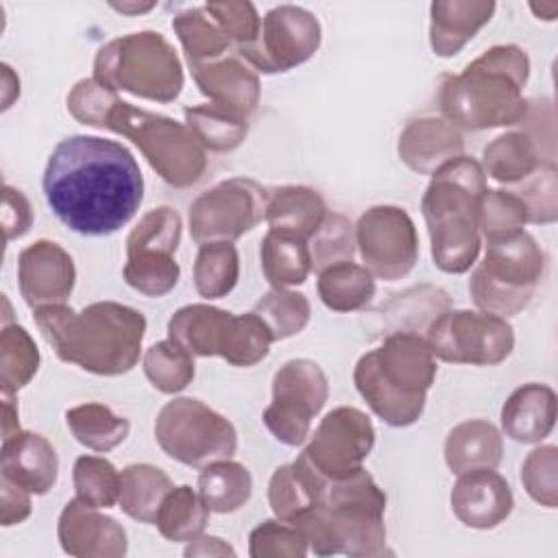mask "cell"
Listing matches in <instances>:
<instances>
[{
	"instance_id": "obj_33",
	"label": "cell",
	"mask_w": 558,
	"mask_h": 558,
	"mask_svg": "<svg viewBox=\"0 0 558 558\" xmlns=\"http://www.w3.org/2000/svg\"><path fill=\"white\" fill-rule=\"evenodd\" d=\"M196 490L209 512L231 514L248 504L253 495V477L244 464L231 458L216 460L201 469Z\"/></svg>"
},
{
	"instance_id": "obj_50",
	"label": "cell",
	"mask_w": 558,
	"mask_h": 558,
	"mask_svg": "<svg viewBox=\"0 0 558 558\" xmlns=\"http://www.w3.org/2000/svg\"><path fill=\"white\" fill-rule=\"evenodd\" d=\"M556 163L543 161L525 181L517 183L510 192H514L525 209L527 222L534 225H554L558 220V179Z\"/></svg>"
},
{
	"instance_id": "obj_4",
	"label": "cell",
	"mask_w": 558,
	"mask_h": 558,
	"mask_svg": "<svg viewBox=\"0 0 558 558\" xmlns=\"http://www.w3.org/2000/svg\"><path fill=\"white\" fill-rule=\"evenodd\" d=\"M386 493L362 466L327 480L318 504L294 523L316 556L344 554L373 558L386 554Z\"/></svg>"
},
{
	"instance_id": "obj_32",
	"label": "cell",
	"mask_w": 558,
	"mask_h": 558,
	"mask_svg": "<svg viewBox=\"0 0 558 558\" xmlns=\"http://www.w3.org/2000/svg\"><path fill=\"white\" fill-rule=\"evenodd\" d=\"M174 488L168 473L148 462H135L120 471L118 504L137 523H153L161 501Z\"/></svg>"
},
{
	"instance_id": "obj_58",
	"label": "cell",
	"mask_w": 558,
	"mask_h": 558,
	"mask_svg": "<svg viewBox=\"0 0 558 558\" xmlns=\"http://www.w3.org/2000/svg\"><path fill=\"white\" fill-rule=\"evenodd\" d=\"M20 421H17V403L13 395L2 392V440L20 434Z\"/></svg>"
},
{
	"instance_id": "obj_19",
	"label": "cell",
	"mask_w": 558,
	"mask_h": 558,
	"mask_svg": "<svg viewBox=\"0 0 558 558\" xmlns=\"http://www.w3.org/2000/svg\"><path fill=\"white\" fill-rule=\"evenodd\" d=\"M451 512L471 530H493L501 525L512 508L510 484L495 469H473L458 475L449 493Z\"/></svg>"
},
{
	"instance_id": "obj_12",
	"label": "cell",
	"mask_w": 558,
	"mask_h": 558,
	"mask_svg": "<svg viewBox=\"0 0 558 558\" xmlns=\"http://www.w3.org/2000/svg\"><path fill=\"white\" fill-rule=\"evenodd\" d=\"M436 360L449 364L497 366L514 349L512 325L495 314L471 310H447L425 331Z\"/></svg>"
},
{
	"instance_id": "obj_31",
	"label": "cell",
	"mask_w": 558,
	"mask_h": 558,
	"mask_svg": "<svg viewBox=\"0 0 558 558\" xmlns=\"http://www.w3.org/2000/svg\"><path fill=\"white\" fill-rule=\"evenodd\" d=\"M543 161L541 150L525 131H508L484 146L480 163L484 174L497 183L517 185L525 181Z\"/></svg>"
},
{
	"instance_id": "obj_36",
	"label": "cell",
	"mask_w": 558,
	"mask_h": 558,
	"mask_svg": "<svg viewBox=\"0 0 558 558\" xmlns=\"http://www.w3.org/2000/svg\"><path fill=\"white\" fill-rule=\"evenodd\" d=\"M209 521V508L190 484L174 486L159 506L153 525L166 541L190 543L203 534Z\"/></svg>"
},
{
	"instance_id": "obj_56",
	"label": "cell",
	"mask_w": 558,
	"mask_h": 558,
	"mask_svg": "<svg viewBox=\"0 0 558 558\" xmlns=\"http://www.w3.org/2000/svg\"><path fill=\"white\" fill-rule=\"evenodd\" d=\"M185 556H235V549L220 536H196L185 547Z\"/></svg>"
},
{
	"instance_id": "obj_60",
	"label": "cell",
	"mask_w": 558,
	"mask_h": 558,
	"mask_svg": "<svg viewBox=\"0 0 558 558\" xmlns=\"http://www.w3.org/2000/svg\"><path fill=\"white\" fill-rule=\"evenodd\" d=\"M530 9L538 20H545V22H551L558 15V2H541V4L530 2Z\"/></svg>"
},
{
	"instance_id": "obj_51",
	"label": "cell",
	"mask_w": 558,
	"mask_h": 558,
	"mask_svg": "<svg viewBox=\"0 0 558 558\" xmlns=\"http://www.w3.org/2000/svg\"><path fill=\"white\" fill-rule=\"evenodd\" d=\"M521 484L532 501L554 510L558 506V449L541 445L521 464Z\"/></svg>"
},
{
	"instance_id": "obj_23",
	"label": "cell",
	"mask_w": 558,
	"mask_h": 558,
	"mask_svg": "<svg viewBox=\"0 0 558 558\" xmlns=\"http://www.w3.org/2000/svg\"><path fill=\"white\" fill-rule=\"evenodd\" d=\"M493 0H436L429 4V46L436 57L458 54L490 20Z\"/></svg>"
},
{
	"instance_id": "obj_18",
	"label": "cell",
	"mask_w": 558,
	"mask_h": 558,
	"mask_svg": "<svg viewBox=\"0 0 558 558\" xmlns=\"http://www.w3.org/2000/svg\"><path fill=\"white\" fill-rule=\"evenodd\" d=\"M59 545L76 558H122L129 549L126 530L100 508L70 499L57 523Z\"/></svg>"
},
{
	"instance_id": "obj_13",
	"label": "cell",
	"mask_w": 558,
	"mask_h": 558,
	"mask_svg": "<svg viewBox=\"0 0 558 558\" xmlns=\"http://www.w3.org/2000/svg\"><path fill=\"white\" fill-rule=\"evenodd\" d=\"M268 190L248 177H231L198 194L187 214L192 240L233 242L253 231L266 216Z\"/></svg>"
},
{
	"instance_id": "obj_21",
	"label": "cell",
	"mask_w": 558,
	"mask_h": 558,
	"mask_svg": "<svg viewBox=\"0 0 558 558\" xmlns=\"http://www.w3.org/2000/svg\"><path fill=\"white\" fill-rule=\"evenodd\" d=\"M397 155L412 172L432 177L440 166L464 155V135L445 118L423 116L399 133Z\"/></svg>"
},
{
	"instance_id": "obj_52",
	"label": "cell",
	"mask_w": 558,
	"mask_h": 558,
	"mask_svg": "<svg viewBox=\"0 0 558 558\" xmlns=\"http://www.w3.org/2000/svg\"><path fill=\"white\" fill-rule=\"evenodd\" d=\"M205 11L235 48L255 41L259 35L262 17L253 2L218 0V2H207Z\"/></svg>"
},
{
	"instance_id": "obj_22",
	"label": "cell",
	"mask_w": 558,
	"mask_h": 558,
	"mask_svg": "<svg viewBox=\"0 0 558 558\" xmlns=\"http://www.w3.org/2000/svg\"><path fill=\"white\" fill-rule=\"evenodd\" d=\"M2 477L26 488L31 495H46L59 477V458L48 438L37 432H20L2 440Z\"/></svg>"
},
{
	"instance_id": "obj_30",
	"label": "cell",
	"mask_w": 558,
	"mask_h": 558,
	"mask_svg": "<svg viewBox=\"0 0 558 558\" xmlns=\"http://www.w3.org/2000/svg\"><path fill=\"white\" fill-rule=\"evenodd\" d=\"M259 262L262 272L272 288L301 286L312 272L307 240L279 229H268L262 238Z\"/></svg>"
},
{
	"instance_id": "obj_40",
	"label": "cell",
	"mask_w": 558,
	"mask_h": 558,
	"mask_svg": "<svg viewBox=\"0 0 558 558\" xmlns=\"http://www.w3.org/2000/svg\"><path fill=\"white\" fill-rule=\"evenodd\" d=\"M142 368L150 386L163 395L185 390L194 379V355L174 340H159L144 351Z\"/></svg>"
},
{
	"instance_id": "obj_57",
	"label": "cell",
	"mask_w": 558,
	"mask_h": 558,
	"mask_svg": "<svg viewBox=\"0 0 558 558\" xmlns=\"http://www.w3.org/2000/svg\"><path fill=\"white\" fill-rule=\"evenodd\" d=\"M0 83H2V111H7L13 100H17L20 96V78L13 72V68L9 63H0Z\"/></svg>"
},
{
	"instance_id": "obj_10",
	"label": "cell",
	"mask_w": 558,
	"mask_h": 558,
	"mask_svg": "<svg viewBox=\"0 0 558 558\" xmlns=\"http://www.w3.org/2000/svg\"><path fill=\"white\" fill-rule=\"evenodd\" d=\"M153 429L161 451L192 469L233 458L238 449L233 423L194 397H174L163 403Z\"/></svg>"
},
{
	"instance_id": "obj_25",
	"label": "cell",
	"mask_w": 558,
	"mask_h": 558,
	"mask_svg": "<svg viewBox=\"0 0 558 558\" xmlns=\"http://www.w3.org/2000/svg\"><path fill=\"white\" fill-rule=\"evenodd\" d=\"M501 458V432L490 421H462L453 425L445 438V462L456 475L473 469H497Z\"/></svg>"
},
{
	"instance_id": "obj_59",
	"label": "cell",
	"mask_w": 558,
	"mask_h": 558,
	"mask_svg": "<svg viewBox=\"0 0 558 558\" xmlns=\"http://www.w3.org/2000/svg\"><path fill=\"white\" fill-rule=\"evenodd\" d=\"M109 7L118 13L140 15V13H146V11L155 9V2H109Z\"/></svg>"
},
{
	"instance_id": "obj_11",
	"label": "cell",
	"mask_w": 558,
	"mask_h": 558,
	"mask_svg": "<svg viewBox=\"0 0 558 558\" xmlns=\"http://www.w3.org/2000/svg\"><path fill=\"white\" fill-rule=\"evenodd\" d=\"M327 397V375L314 360H288L272 375V401L266 405L262 421L277 442L299 447L310 438L312 421Z\"/></svg>"
},
{
	"instance_id": "obj_44",
	"label": "cell",
	"mask_w": 558,
	"mask_h": 558,
	"mask_svg": "<svg viewBox=\"0 0 558 558\" xmlns=\"http://www.w3.org/2000/svg\"><path fill=\"white\" fill-rule=\"evenodd\" d=\"M122 277L129 288L135 292L159 299L174 290L181 277V268L174 259V255L157 253V251H144L126 255V264L122 268Z\"/></svg>"
},
{
	"instance_id": "obj_27",
	"label": "cell",
	"mask_w": 558,
	"mask_h": 558,
	"mask_svg": "<svg viewBox=\"0 0 558 558\" xmlns=\"http://www.w3.org/2000/svg\"><path fill=\"white\" fill-rule=\"evenodd\" d=\"M325 482L327 480L301 456L294 462L277 466L268 480V504L272 514L283 521H296L318 504Z\"/></svg>"
},
{
	"instance_id": "obj_54",
	"label": "cell",
	"mask_w": 558,
	"mask_h": 558,
	"mask_svg": "<svg viewBox=\"0 0 558 558\" xmlns=\"http://www.w3.org/2000/svg\"><path fill=\"white\" fill-rule=\"evenodd\" d=\"M33 225V209L28 198L13 185L2 187V231L4 240H17L28 233Z\"/></svg>"
},
{
	"instance_id": "obj_26",
	"label": "cell",
	"mask_w": 558,
	"mask_h": 558,
	"mask_svg": "<svg viewBox=\"0 0 558 558\" xmlns=\"http://www.w3.org/2000/svg\"><path fill=\"white\" fill-rule=\"evenodd\" d=\"M231 316V312L207 303L183 305L168 320V338L187 349L192 355H220Z\"/></svg>"
},
{
	"instance_id": "obj_17",
	"label": "cell",
	"mask_w": 558,
	"mask_h": 558,
	"mask_svg": "<svg viewBox=\"0 0 558 558\" xmlns=\"http://www.w3.org/2000/svg\"><path fill=\"white\" fill-rule=\"evenodd\" d=\"M76 266L72 255L52 240H37L20 251L17 288L31 310L63 305L74 292Z\"/></svg>"
},
{
	"instance_id": "obj_37",
	"label": "cell",
	"mask_w": 558,
	"mask_h": 558,
	"mask_svg": "<svg viewBox=\"0 0 558 558\" xmlns=\"http://www.w3.org/2000/svg\"><path fill=\"white\" fill-rule=\"evenodd\" d=\"M172 31L181 41L185 59L190 68L211 63L225 54H229L231 41L218 28V24L209 17L205 7H192L179 11L172 17Z\"/></svg>"
},
{
	"instance_id": "obj_34",
	"label": "cell",
	"mask_w": 558,
	"mask_h": 558,
	"mask_svg": "<svg viewBox=\"0 0 558 558\" xmlns=\"http://www.w3.org/2000/svg\"><path fill=\"white\" fill-rule=\"evenodd\" d=\"M65 425L76 442L83 447L107 453L122 445L131 432L129 418L116 414L105 403H81L65 410Z\"/></svg>"
},
{
	"instance_id": "obj_24",
	"label": "cell",
	"mask_w": 558,
	"mask_h": 558,
	"mask_svg": "<svg viewBox=\"0 0 558 558\" xmlns=\"http://www.w3.org/2000/svg\"><path fill=\"white\" fill-rule=\"evenodd\" d=\"M501 429L523 445L545 440L556 425V392L547 384L530 381L510 392L501 405Z\"/></svg>"
},
{
	"instance_id": "obj_38",
	"label": "cell",
	"mask_w": 558,
	"mask_h": 558,
	"mask_svg": "<svg viewBox=\"0 0 558 558\" xmlns=\"http://www.w3.org/2000/svg\"><path fill=\"white\" fill-rule=\"evenodd\" d=\"M185 124L205 150L231 153L248 135V118L235 116L214 102L185 107Z\"/></svg>"
},
{
	"instance_id": "obj_5",
	"label": "cell",
	"mask_w": 558,
	"mask_h": 558,
	"mask_svg": "<svg viewBox=\"0 0 558 558\" xmlns=\"http://www.w3.org/2000/svg\"><path fill=\"white\" fill-rule=\"evenodd\" d=\"M436 373L438 364L425 338L399 331L357 360L353 384L386 425L410 427L423 416Z\"/></svg>"
},
{
	"instance_id": "obj_6",
	"label": "cell",
	"mask_w": 558,
	"mask_h": 558,
	"mask_svg": "<svg viewBox=\"0 0 558 558\" xmlns=\"http://www.w3.org/2000/svg\"><path fill=\"white\" fill-rule=\"evenodd\" d=\"M486 192V174L477 159L460 155L440 166L421 198L427 222L434 266L462 275L477 262L482 235L477 229V201Z\"/></svg>"
},
{
	"instance_id": "obj_20",
	"label": "cell",
	"mask_w": 558,
	"mask_h": 558,
	"mask_svg": "<svg viewBox=\"0 0 558 558\" xmlns=\"http://www.w3.org/2000/svg\"><path fill=\"white\" fill-rule=\"evenodd\" d=\"M190 70L194 83L198 85L201 94L209 98V102L242 118H251L255 113L262 96L259 76L235 52Z\"/></svg>"
},
{
	"instance_id": "obj_2",
	"label": "cell",
	"mask_w": 558,
	"mask_h": 558,
	"mask_svg": "<svg viewBox=\"0 0 558 558\" xmlns=\"http://www.w3.org/2000/svg\"><path fill=\"white\" fill-rule=\"evenodd\" d=\"M33 320L65 364L118 377L135 368L146 336V316L116 301H96L81 312L63 305L33 310Z\"/></svg>"
},
{
	"instance_id": "obj_35",
	"label": "cell",
	"mask_w": 558,
	"mask_h": 558,
	"mask_svg": "<svg viewBox=\"0 0 558 558\" xmlns=\"http://www.w3.org/2000/svg\"><path fill=\"white\" fill-rule=\"evenodd\" d=\"M316 292L331 312H357L375 296V277L353 262H340L318 272Z\"/></svg>"
},
{
	"instance_id": "obj_45",
	"label": "cell",
	"mask_w": 558,
	"mask_h": 558,
	"mask_svg": "<svg viewBox=\"0 0 558 558\" xmlns=\"http://www.w3.org/2000/svg\"><path fill=\"white\" fill-rule=\"evenodd\" d=\"M527 209L523 201L510 190H490L477 201V229L486 242L510 238L519 231H525Z\"/></svg>"
},
{
	"instance_id": "obj_42",
	"label": "cell",
	"mask_w": 558,
	"mask_h": 558,
	"mask_svg": "<svg viewBox=\"0 0 558 558\" xmlns=\"http://www.w3.org/2000/svg\"><path fill=\"white\" fill-rule=\"evenodd\" d=\"M272 342L270 329L255 312L233 314L225 333L220 357L231 366L248 368L266 360Z\"/></svg>"
},
{
	"instance_id": "obj_1",
	"label": "cell",
	"mask_w": 558,
	"mask_h": 558,
	"mask_svg": "<svg viewBox=\"0 0 558 558\" xmlns=\"http://www.w3.org/2000/svg\"><path fill=\"white\" fill-rule=\"evenodd\" d=\"M41 187L59 222L87 238L113 235L144 201V177L133 153L98 135L61 140L46 161Z\"/></svg>"
},
{
	"instance_id": "obj_9",
	"label": "cell",
	"mask_w": 558,
	"mask_h": 558,
	"mask_svg": "<svg viewBox=\"0 0 558 558\" xmlns=\"http://www.w3.org/2000/svg\"><path fill=\"white\" fill-rule=\"evenodd\" d=\"M545 266V253L527 231L488 242L484 259L469 279L471 299L480 312L517 316L530 305Z\"/></svg>"
},
{
	"instance_id": "obj_28",
	"label": "cell",
	"mask_w": 558,
	"mask_h": 558,
	"mask_svg": "<svg viewBox=\"0 0 558 558\" xmlns=\"http://www.w3.org/2000/svg\"><path fill=\"white\" fill-rule=\"evenodd\" d=\"M325 198L307 185H279L268 190L264 220L270 229L294 233L310 240L327 216Z\"/></svg>"
},
{
	"instance_id": "obj_14",
	"label": "cell",
	"mask_w": 558,
	"mask_h": 558,
	"mask_svg": "<svg viewBox=\"0 0 558 558\" xmlns=\"http://www.w3.org/2000/svg\"><path fill=\"white\" fill-rule=\"evenodd\" d=\"M320 39L323 28L312 11L296 4H279L262 17L257 39L238 46L235 54L255 72L277 74L310 61Z\"/></svg>"
},
{
	"instance_id": "obj_47",
	"label": "cell",
	"mask_w": 558,
	"mask_h": 558,
	"mask_svg": "<svg viewBox=\"0 0 558 558\" xmlns=\"http://www.w3.org/2000/svg\"><path fill=\"white\" fill-rule=\"evenodd\" d=\"M76 499L94 508H111L120 497V471L100 456H78L72 469Z\"/></svg>"
},
{
	"instance_id": "obj_55",
	"label": "cell",
	"mask_w": 558,
	"mask_h": 558,
	"mask_svg": "<svg viewBox=\"0 0 558 558\" xmlns=\"http://www.w3.org/2000/svg\"><path fill=\"white\" fill-rule=\"evenodd\" d=\"M33 512L31 493L9 477L0 480V523L2 527L20 525Z\"/></svg>"
},
{
	"instance_id": "obj_29",
	"label": "cell",
	"mask_w": 558,
	"mask_h": 558,
	"mask_svg": "<svg viewBox=\"0 0 558 558\" xmlns=\"http://www.w3.org/2000/svg\"><path fill=\"white\" fill-rule=\"evenodd\" d=\"M451 310V296L432 283H421L395 294L386 305H381L379 316L388 333H425L427 327L442 312Z\"/></svg>"
},
{
	"instance_id": "obj_48",
	"label": "cell",
	"mask_w": 558,
	"mask_h": 558,
	"mask_svg": "<svg viewBox=\"0 0 558 558\" xmlns=\"http://www.w3.org/2000/svg\"><path fill=\"white\" fill-rule=\"evenodd\" d=\"M312 270L320 272L333 264L351 262L355 255V225L340 211H327L316 233L307 240Z\"/></svg>"
},
{
	"instance_id": "obj_53",
	"label": "cell",
	"mask_w": 558,
	"mask_h": 558,
	"mask_svg": "<svg viewBox=\"0 0 558 558\" xmlns=\"http://www.w3.org/2000/svg\"><path fill=\"white\" fill-rule=\"evenodd\" d=\"M118 100L120 96L113 87L96 81L94 76L81 78L68 94V111L76 122L100 129Z\"/></svg>"
},
{
	"instance_id": "obj_15",
	"label": "cell",
	"mask_w": 558,
	"mask_h": 558,
	"mask_svg": "<svg viewBox=\"0 0 558 558\" xmlns=\"http://www.w3.org/2000/svg\"><path fill=\"white\" fill-rule=\"evenodd\" d=\"M355 248L375 279L397 281L418 262V231L403 207L373 205L355 225Z\"/></svg>"
},
{
	"instance_id": "obj_16",
	"label": "cell",
	"mask_w": 558,
	"mask_h": 558,
	"mask_svg": "<svg viewBox=\"0 0 558 558\" xmlns=\"http://www.w3.org/2000/svg\"><path fill=\"white\" fill-rule=\"evenodd\" d=\"M375 447V427L366 412L340 405L327 412L299 453L320 477L340 480L362 469Z\"/></svg>"
},
{
	"instance_id": "obj_39",
	"label": "cell",
	"mask_w": 558,
	"mask_h": 558,
	"mask_svg": "<svg viewBox=\"0 0 558 558\" xmlns=\"http://www.w3.org/2000/svg\"><path fill=\"white\" fill-rule=\"evenodd\" d=\"M240 279V255L233 242H207L194 259V288L203 299L227 296Z\"/></svg>"
},
{
	"instance_id": "obj_46",
	"label": "cell",
	"mask_w": 558,
	"mask_h": 558,
	"mask_svg": "<svg viewBox=\"0 0 558 558\" xmlns=\"http://www.w3.org/2000/svg\"><path fill=\"white\" fill-rule=\"evenodd\" d=\"M181 216L168 205L148 209L126 235V255L157 251L174 255L181 242Z\"/></svg>"
},
{
	"instance_id": "obj_7",
	"label": "cell",
	"mask_w": 558,
	"mask_h": 558,
	"mask_svg": "<svg viewBox=\"0 0 558 558\" xmlns=\"http://www.w3.org/2000/svg\"><path fill=\"white\" fill-rule=\"evenodd\" d=\"M94 78L153 102H172L183 89V65L174 46L157 31H137L102 44Z\"/></svg>"
},
{
	"instance_id": "obj_3",
	"label": "cell",
	"mask_w": 558,
	"mask_h": 558,
	"mask_svg": "<svg viewBox=\"0 0 558 558\" xmlns=\"http://www.w3.org/2000/svg\"><path fill=\"white\" fill-rule=\"evenodd\" d=\"M527 78L530 57L521 46H493L460 74H445L440 78V113L447 122L466 131L521 124L530 105L523 98Z\"/></svg>"
},
{
	"instance_id": "obj_43",
	"label": "cell",
	"mask_w": 558,
	"mask_h": 558,
	"mask_svg": "<svg viewBox=\"0 0 558 558\" xmlns=\"http://www.w3.org/2000/svg\"><path fill=\"white\" fill-rule=\"evenodd\" d=\"M251 312L266 323L275 342L301 333L312 316L307 296L290 288H270Z\"/></svg>"
},
{
	"instance_id": "obj_49",
	"label": "cell",
	"mask_w": 558,
	"mask_h": 558,
	"mask_svg": "<svg viewBox=\"0 0 558 558\" xmlns=\"http://www.w3.org/2000/svg\"><path fill=\"white\" fill-rule=\"evenodd\" d=\"M310 545L294 521L266 519L248 534V554L253 558H303Z\"/></svg>"
},
{
	"instance_id": "obj_8",
	"label": "cell",
	"mask_w": 558,
	"mask_h": 558,
	"mask_svg": "<svg viewBox=\"0 0 558 558\" xmlns=\"http://www.w3.org/2000/svg\"><path fill=\"white\" fill-rule=\"evenodd\" d=\"M100 129L129 137L150 168L172 187H190L207 170V150L185 122L118 100Z\"/></svg>"
},
{
	"instance_id": "obj_41",
	"label": "cell",
	"mask_w": 558,
	"mask_h": 558,
	"mask_svg": "<svg viewBox=\"0 0 558 558\" xmlns=\"http://www.w3.org/2000/svg\"><path fill=\"white\" fill-rule=\"evenodd\" d=\"M39 349L31 333L13 323L2 325L0 331V388L2 392L15 395L37 375Z\"/></svg>"
}]
</instances>
